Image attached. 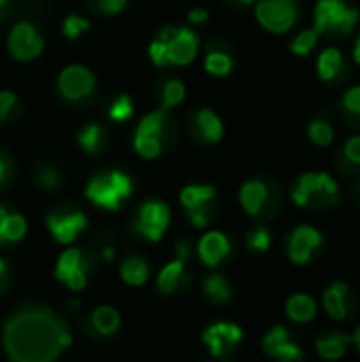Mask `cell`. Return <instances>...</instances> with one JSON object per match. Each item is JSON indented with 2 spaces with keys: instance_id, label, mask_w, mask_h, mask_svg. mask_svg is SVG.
Instances as JSON below:
<instances>
[{
  "instance_id": "cell-1",
  "label": "cell",
  "mask_w": 360,
  "mask_h": 362,
  "mask_svg": "<svg viewBox=\"0 0 360 362\" xmlns=\"http://www.w3.org/2000/svg\"><path fill=\"white\" fill-rule=\"evenodd\" d=\"M66 327L45 312H30L17 316L6 325L4 341L11 358L15 361H49L62 348Z\"/></svg>"
},
{
  "instance_id": "cell-2",
  "label": "cell",
  "mask_w": 360,
  "mask_h": 362,
  "mask_svg": "<svg viewBox=\"0 0 360 362\" xmlns=\"http://www.w3.org/2000/svg\"><path fill=\"white\" fill-rule=\"evenodd\" d=\"M291 195L299 208L323 210L339 202V185L327 172H308L297 178Z\"/></svg>"
},
{
  "instance_id": "cell-3",
  "label": "cell",
  "mask_w": 360,
  "mask_h": 362,
  "mask_svg": "<svg viewBox=\"0 0 360 362\" xmlns=\"http://www.w3.org/2000/svg\"><path fill=\"white\" fill-rule=\"evenodd\" d=\"M360 13L346 0H318L314 8V30L325 36H348L356 23Z\"/></svg>"
},
{
  "instance_id": "cell-4",
  "label": "cell",
  "mask_w": 360,
  "mask_h": 362,
  "mask_svg": "<svg viewBox=\"0 0 360 362\" xmlns=\"http://www.w3.org/2000/svg\"><path fill=\"white\" fill-rule=\"evenodd\" d=\"M132 195V180L123 172L100 174L87 185V197L106 210H119L121 199Z\"/></svg>"
},
{
  "instance_id": "cell-5",
  "label": "cell",
  "mask_w": 360,
  "mask_h": 362,
  "mask_svg": "<svg viewBox=\"0 0 360 362\" xmlns=\"http://www.w3.org/2000/svg\"><path fill=\"white\" fill-rule=\"evenodd\" d=\"M297 15H299L297 0H261L257 4L259 23L274 34L289 32L295 25Z\"/></svg>"
},
{
  "instance_id": "cell-6",
  "label": "cell",
  "mask_w": 360,
  "mask_h": 362,
  "mask_svg": "<svg viewBox=\"0 0 360 362\" xmlns=\"http://www.w3.org/2000/svg\"><path fill=\"white\" fill-rule=\"evenodd\" d=\"M159 38L168 42V64L185 66L195 59L199 40L189 28H163Z\"/></svg>"
},
{
  "instance_id": "cell-7",
  "label": "cell",
  "mask_w": 360,
  "mask_h": 362,
  "mask_svg": "<svg viewBox=\"0 0 360 362\" xmlns=\"http://www.w3.org/2000/svg\"><path fill=\"white\" fill-rule=\"evenodd\" d=\"M170 223V210L161 202H144L138 214L136 231H140L151 242H159Z\"/></svg>"
},
{
  "instance_id": "cell-8",
  "label": "cell",
  "mask_w": 360,
  "mask_h": 362,
  "mask_svg": "<svg viewBox=\"0 0 360 362\" xmlns=\"http://www.w3.org/2000/svg\"><path fill=\"white\" fill-rule=\"evenodd\" d=\"M323 246V233L316 227L301 225L289 238V257L295 265H306Z\"/></svg>"
},
{
  "instance_id": "cell-9",
  "label": "cell",
  "mask_w": 360,
  "mask_h": 362,
  "mask_svg": "<svg viewBox=\"0 0 360 362\" xmlns=\"http://www.w3.org/2000/svg\"><path fill=\"white\" fill-rule=\"evenodd\" d=\"M57 87H59V91H62V95L66 100H83L93 91L95 81H93V74L87 68L68 66V68L62 70V74L57 78Z\"/></svg>"
},
{
  "instance_id": "cell-10",
  "label": "cell",
  "mask_w": 360,
  "mask_h": 362,
  "mask_svg": "<svg viewBox=\"0 0 360 362\" xmlns=\"http://www.w3.org/2000/svg\"><path fill=\"white\" fill-rule=\"evenodd\" d=\"M8 49L17 59L28 62V59H34L42 53V38L36 34V30L30 23H17L11 30Z\"/></svg>"
},
{
  "instance_id": "cell-11",
  "label": "cell",
  "mask_w": 360,
  "mask_h": 362,
  "mask_svg": "<svg viewBox=\"0 0 360 362\" xmlns=\"http://www.w3.org/2000/svg\"><path fill=\"white\" fill-rule=\"evenodd\" d=\"M214 199V189L208 187V185H199V187H187L182 189L180 193V202L182 206L187 208L193 225L197 229L206 227L208 225V202Z\"/></svg>"
},
{
  "instance_id": "cell-12",
  "label": "cell",
  "mask_w": 360,
  "mask_h": 362,
  "mask_svg": "<svg viewBox=\"0 0 360 362\" xmlns=\"http://www.w3.org/2000/svg\"><path fill=\"white\" fill-rule=\"evenodd\" d=\"M263 350L278 361H299L303 356L301 348L291 339L289 331L284 327H274L265 337H263Z\"/></svg>"
},
{
  "instance_id": "cell-13",
  "label": "cell",
  "mask_w": 360,
  "mask_h": 362,
  "mask_svg": "<svg viewBox=\"0 0 360 362\" xmlns=\"http://www.w3.org/2000/svg\"><path fill=\"white\" fill-rule=\"evenodd\" d=\"M204 341L210 348L212 356H223L227 354V350L242 341V329L231 322H219L204 333Z\"/></svg>"
},
{
  "instance_id": "cell-14",
  "label": "cell",
  "mask_w": 360,
  "mask_h": 362,
  "mask_svg": "<svg viewBox=\"0 0 360 362\" xmlns=\"http://www.w3.org/2000/svg\"><path fill=\"white\" fill-rule=\"evenodd\" d=\"M47 225H49V231L55 235V240L59 244H70L87 227V218L81 212H72V214H66V216L53 214V216L47 218Z\"/></svg>"
},
{
  "instance_id": "cell-15",
  "label": "cell",
  "mask_w": 360,
  "mask_h": 362,
  "mask_svg": "<svg viewBox=\"0 0 360 362\" xmlns=\"http://www.w3.org/2000/svg\"><path fill=\"white\" fill-rule=\"evenodd\" d=\"M199 259L208 265V267H214L219 265L231 250V244L227 240V235L219 233V231H210L206 233L202 240H199Z\"/></svg>"
},
{
  "instance_id": "cell-16",
  "label": "cell",
  "mask_w": 360,
  "mask_h": 362,
  "mask_svg": "<svg viewBox=\"0 0 360 362\" xmlns=\"http://www.w3.org/2000/svg\"><path fill=\"white\" fill-rule=\"evenodd\" d=\"M240 202L242 208L250 214V216H259L263 212V208L269 202V187L263 180H248L242 191H240Z\"/></svg>"
},
{
  "instance_id": "cell-17",
  "label": "cell",
  "mask_w": 360,
  "mask_h": 362,
  "mask_svg": "<svg viewBox=\"0 0 360 362\" xmlns=\"http://www.w3.org/2000/svg\"><path fill=\"white\" fill-rule=\"evenodd\" d=\"M348 297H350V288L346 282H335L325 291L323 305L333 320H346L348 318Z\"/></svg>"
},
{
  "instance_id": "cell-18",
  "label": "cell",
  "mask_w": 360,
  "mask_h": 362,
  "mask_svg": "<svg viewBox=\"0 0 360 362\" xmlns=\"http://www.w3.org/2000/svg\"><path fill=\"white\" fill-rule=\"evenodd\" d=\"M344 70H346L344 53L337 47H327L318 55V74L325 83H335Z\"/></svg>"
},
{
  "instance_id": "cell-19",
  "label": "cell",
  "mask_w": 360,
  "mask_h": 362,
  "mask_svg": "<svg viewBox=\"0 0 360 362\" xmlns=\"http://www.w3.org/2000/svg\"><path fill=\"white\" fill-rule=\"evenodd\" d=\"M350 344H352V337L346 333H327L316 339V350L323 358L337 361V358H344Z\"/></svg>"
},
{
  "instance_id": "cell-20",
  "label": "cell",
  "mask_w": 360,
  "mask_h": 362,
  "mask_svg": "<svg viewBox=\"0 0 360 362\" xmlns=\"http://www.w3.org/2000/svg\"><path fill=\"white\" fill-rule=\"evenodd\" d=\"M316 312H318L316 301L306 293H297L286 301V314L293 322L306 325V322L316 318Z\"/></svg>"
},
{
  "instance_id": "cell-21",
  "label": "cell",
  "mask_w": 360,
  "mask_h": 362,
  "mask_svg": "<svg viewBox=\"0 0 360 362\" xmlns=\"http://www.w3.org/2000/svg\"><path fill=\"white\" fill-rule=\"evenodd\" d=\"M185 259H187L185 255H178V259H176V261L168 263V265L161 269L159 280H157V284H159V291H161V293H172V291L178 286V282H180L182 274H185Z\"/></svg>"
},
{
  "instance_id": "cell-22",
  "label": "cell",
  "mask_w": 360,
  "mask_h": 362,
  "mask_svg": "<svg viewBox=\"0 0 360 362\" xmlns=\"http://www.w3.org/2000/svg\"><path fill=\"white\" fill-rule=\"evenodd\" d=\"M197 129H199L202 138L208 140V142H219L221 136H223L221 119L212 110H206V108L197 112Z\"/></svg>"
},
{
  "instance_id": "cell-23",
  "label": "cell",
  "mask_w": 360,
  "mask_h": 362,
  "mask_svg": "<svg viewBox=\"0 0 360 362\" xmlns=\"http://www.w3.org/2000/svg\"><path fill=\"white\" fill-rule=\"evenodd\" d=\"M91 322H93V329H95L98 333H102V335H112V333L119 329V322H121V320H119L117 310L102 305V308H98V310L93 312Z\"/></svg>"
},
{
  "instance_id": "cell-24",
  "label": "cell",
  "mask_w": 360,
  "mask_h": 362,
  "mask_svg": "<svg viewBox=\"0 0 360 362\" xmlns=\"http://www.w3.org/2000/svg\"><path fill=\"white\" fill-rule=\"evenodd\" d=\"M83 267V259H81V252L76 248H70L66 250L59 261H57V267H55V278L59 282H66L74 272H79Z\"/></svg>"
},
{
  "instance_id": "cell-25",
  "label": "cell",
  "mask_w": 360,
  "mask_h": 362,
  "mask_svg": "<svg viewBox=\"0 0 360 362\" xmlns=\"http://www.w3.org/2000/svg\"><path fill=\"white\" fill-rule=\"evenodd\" d=\"M121 276H123V280H125L127 284L140 286V284H144L146 278H149V267H146V263H144L142 259L132 257V259H127V261L123 263Z\"/></svg>"
},
{
  "instance_id": "cell-26",
  "label": "cell",
  "mask_w": 360,
  "mask_h": 362,
  "mask_svg": "<svg viewBox=\"0 0 360 362\" xmlns=\"http://www.w3.org/2000/svg\"><path fill=\"white\" fill-rule=\"evenodd\" d=\"M204 291L214 303H225V301L231 299V288H229V284L225 282L223 276H208L204 280Z\"/></svg>"
},
{
  "instance_id": "cell-27",
  "label": "cell",
  "mask_w": 360,
  "mask_h": 362,
  "mask_svg": "<svg viewBox=\"0 0 360 362\" xmlns=\"http://www.w3.org/2000/svg\"><path fill=\"white\" fill-rule=\"evenodd\" d=\"M308 136L310 140L316 144V146H329L333 140H335V129L329 121L325 119H316L310 123V129H308Z\"/></svg>"
},
{
  "instance_id": "cell-28",
  "label": "cell",
  "mask_w": 360,
  "mask_h": 362,
  "mask_svg": "<svg viewBox=\"0 0 360 362\" xmlns=\"http://www.w3.org/2000/svg\"><path fill=\"white\" fill-rule=\"evenodd\" d=\"M342 108H344L348 121H350L356 129H360V85L348 89V91L344 93Z\"/></svg>"
},
{
  "instance_id": "cell-29",
  "label": "cell",
  "mask_w": 360,
  "mask_h": 362,
  "mask_svg": "<svg viewBox=\"0 0 360 362\" xmlns=\"http://www.w3.org/2000/svg\"><path fill=\"white\" fill-rule=\"evenodd\" d=\"M318 32L312 28V30H301L293 40H291V51L295 53V55H310L312 51H314V47H316V42H318Z\"/></svg>"
},
{
  "instance_id": "cell-30",
  "label": "cell",
  "mask_w": 360,
  "mask_h": 362,
  "mask_svg": "<svg viewBox=\"0 0 360 362\" xmlns=\"http://www.w3.org/2000/svg\"><path fill=\"white\" fill-rule=\"evenodd\" d=\"M233 68V62L227 53L223 51H212L206 57V70L214 76H227Z\"/></svg>"
},
{
  "instance_id": "cell-31",
  "label": "cell",
  "mask_w": 360,
  "mask_h": 362,
  "mask_svg": "<svg viewBox=\"0 0 360 362\" xmlns=\"http://www.w3.org/2000/svg\"><path fill=\"white\" fill-rule=\"evenodd\" d=\"M163 123H166V108L146 115V117L140 121L136 136H159L161 129H163Z\"/></svg>"
},
{
  "instance_id": "cell-32",
  "label": "cell",
  "mask_w": 360,
  "mask_h": 362,
  "mask_svg": "<svg viewBox=\"0 0 360 362\" xmlns=\"http://www.w3.org/2000/svg\"><path fill=\"white\" fill-rule=\"evenodd\" d=\"M25 235V218L19 214H6L4 227H2V238L6 242H17Z\"/></svg>"
},
{
  "instance_id": "cell-33",
  "label": "cell",
  "mask_w": 360,
  "mask_h": 362,
  "mask_svg": "<svg viewBox=\"0 0 360 362\" xmlns=\"http://www.w3.org/2000/svg\"><path fill=\"white\" fill-rule=\"evenodd\" d=\"M134 146H136V151L144 159H155L161 153V140H159V136H136L134 138Z\"/></svg>"
},
{
  "instance_id": "cell-34",
  "label": "cell",
  "mask_w": 360,
  "mask_h": 362,
  "mask_svg": "<svg viewBox=\"0 0 360 362\" xmlns=\"http://www.w3.org/2000/svg\"><path fill=\"white\" fill-rule=\"evenodd\" d=\"M100 138H102V127L98 123H89L81 134H79V144L87 153H98L100 148Z\"/></svg>"
},
{
  "instance_id": "cell-35",
  "label": "cell",
  "mask_w": 360,
  "mask_h": 362,
  "mask_svg": "<svg viewBox=\"0 0 360 362\" xmlns=\"http://www.w3.org/2000/svg\"><path fill=\"white\" fill-rule=\"evenodd\" d=\"M185 100V85L180 81H168L163 87V108H172L176 104H180Z\"/></svg>"
},
{
  "instance_id": "cell-36",
  "label": "cell",
  "mask_w": 360,
  "mask_h": 362,
  "mask_svg": "<svg viewBox=\"0 0 360 362\" xmlns=\"http://www.w3.org/2000/svg\"><path fill=\"white\" fill-rule=\"evenodd\" d=\"M246 244H248V248H250V250L265 252V250L272 246V233H269L265 227H255V229L248 233Z\"/></svg>"
},
{
  "instance_id": "cell-37",
  "label": "cell",
  "mask_w": 360,
  "mask_h": 362,
  "mask_svg": "<svg viewBox=\"0 0 360 362\" xmlns=\"http://www.w3.org/2000/svg\"><path fill=\"white\" fill-rule=\"evenodd\" d=\"M132 112H134L132 100H129L127 95H119V98L112 102V106H110V110H108V117H110L112 121H125L127 117H132Z\"/></svg>"
},
{
  "instance_id": "cell-38",
  "label": "cell",
  "mask_w": 360,
  "mask_h": 362,
  "mask_svg": "<svg viewBox=\"0 0 360 362\" xmlns=\"http://www.w3.org/2000/svg\"><path fill=\"white\" fill-rule=\"evenodd\" d=\"M89 28V21L87 19H83V17H79V15H70L66 21H64V34L68 36V38H79V34L83 32V30H87Z\"/></svg>"
},
{
  "instance_id": "cell-39",
  "label": "cell",
  "mask_w": 360,
  "mask_h": 362,
  "mask_svg": "<svg viewBox=\"0 0 360 362\" xmlns=\"http://www.w3.org/2000/svg\"><path fill=\"white\" fill-rule=\"evenodd\" d=\"M149 55H151L153 64H157V66H166V64H168V42H166V40H161V38L153 40V42H151V47H149Z\"/></svg>"
},
{
  "instance_id": "cell-40",
  "label": "cell",
  "mask_w": 360,
  "mask_h": 362,
  "mask_svg": "<svg viewBox=\"0 0 360 362\" xmlns=\"http://www.w3.org/2000/svg\"><path fill=\"white\" fill-rule=\"evenodd\" d=\"M344 159L352 165H360V136H354L350 140H346L344 151H342Z\"/></svg>"
},
{
  "instance_id": "cell-41",
  "label": "cell",
  "mask_w": 360,
  "mask_h": 362,
  "mask_svg": "<svg viewBox=\"0 0 360 362\" xmlns=\"http://www.w3.org/2000/svg\"><path fill=\"white\" fill-rule=\"evenodd\" d=\"M13 104H15V95L11 91H0V121L8 117V112L13 110Z\"/></svg>"
},
{
  "instance_id": "cell-42",
  "label": "cell",
  "mask_w": 360,
  "mask_h": 362,
  "mask_svg": "<svg viewBox=\"0 0 360 362\" xmlns=\"http://www.w3.org/2000/svg\"><path fill=\"white\" fill-rule=\"evenodd\" d=\"M38 182H40L45 189H53V187L59 182V176H57L55 170H45V172L38 174Z\"/></svg>"
},
{
  "instance_id": "cell-43",
  "label": "cell",
  "mask_w": 360,
  "mask_h": 362,
  "mask_svg": "<svg viewBox=\"0 0 360 362\" xmlns=\"http://www.w3.org/2000/svg\"><path fill=\"white\" fill-rule=\"evenodd\" d=\"M125 4H127V0H100V8L104 13H119L125 8Z\"/></svg>"
},
{
  "instance_id": "cell-44",
  "label": "cell",
  "mask_w": 360,
  "mask_h": 362,
  "mask_svg": "<svg viewBox=\"0 0 360 362\" xmlns=\"http://www.w3.org/2000/svg\"><path fill=\"white\" fill-rule=\"evenodd\" d=\"M189 19H191V23H204L208 19V13L204 8H193L189 13Z\"/></svg>"
},
{
  "instance_id": "cell-45",
  "label": "cell",
  "mask_w": 360,
  "mask_h": 362,
  "mask_svg": "<svg viewBox=\"0 0 360 362\" xmlns=\"http://www.w3.org/2000/svg\"><path fill=\"white\" fill-rule=\"evenodd\" d=\"M352 55H354V62L360 66V32H359V36H356V42H354V51H352Z\"/></svg>"
},
{
  "instance_id": "cell-46",
  "label": "cell",
  "mask_w": 360,
  "mask_h": 362,
  "mask_svg": "<svg viewBox=\"0 0 360 362\" xmlns=\"http://www.w3.org/2000/svg\"><path fill=\"white\" fill-rule=\"evenodd\" d=\"M4 221H6V210L0 206V242L4 240V238H2V227H4Z\"/></svg>"
},
{
  "instance_id": "cell-47",
  "label": "cell",
  "mask_w": 360,
  "mask_h": 362,
  "mask_svg": "<svg viewBox=\"0 0 360 362\" xmlns=\"http://www.w3.org/2000/svg\"><path fill=\"white\" fill-rule=\"evenodd\" d=\"M352 344L356 346V350H359V352H360V327H359V329H356V333L352 335Z\"/></svg>"
},
{
  "instance_id": "cell-48",
  "label": "cell",
  "mask_w": 360,
  "mask_h": 362,
  "mask_svg": "<svg viewBox=\"0 0 360 362\" xmlns=\"http://www.w3.org/2000/svg\"><path fill=\"white\" fill-rule=\"evenodd\" d=\"M231 2H236V4H252L255 0H231Z\"/></svg>"
},
{
  "instance_id": "cell-49",
  "label": "cell",
  "mask_w": 360,
  "mask_h": 362,
  "mask_svg": "<svg viewBox=\"0 0 360 362\" xmlns=\"http://www.w3.org/2000/svg\"><path fill=\"white\" fill-rule=\"evenodd\" d=\"M4 172H6V170H4V163H2V159H0V180L4 178Z\"/></svg>"
},
{
  "instance_id": "cell-50",
  "label": "cell",
  "mask_w": 360,
  "mask_h": 362,
  "mask_svg": "<svg viewBox=\"0 0 360 362\" xmlns=\"http://www.w3.org/2000/svg\"><path fill=\"white\" fill-rule=\"evenodd\" d=\"M104 257H106V259H112V250H110V248H106V250H104Z\"/></svg>"
},
{
  "instance_id": "cell-51",
  "label": "cell",
  "mask_w": 360,
  "mask_h": 362,
  "mask_svg": "<svg viewBox=\"0 0 360 362\" xmlns=\"http://www.w3.org/2000/svg\"><path fill=\"white\" fill-rule=\"evenodd\" d=\"M4 269H6V265H4V261H2V259H0V276H2V274H4Z\"/></svg>"
},
{
  "instance_id": "cell-52",
  "label": "cell",
  "mask_w": 360,
  "mask_h": 362,
  "mask_svg": "<svg viewBox=\"0 0 360 362\" xmlns=\"http://www.w3.org/2000/svg\"><path fill=\"white\" fill-rule=\"evenodd\" d=\"M2 4H4V0H0V6H2Z\"/></svg>"
},
{
  "instance_id": "cell-53",
  "label": "cell",
  "mask_w": 360,
  "mask_h": 362,
  "mask_svg": "<svg viewBox=\"0 0 360 362\" xmlns=\"http://www.w3.org/2000/svg\"><path fill=\"white\" fill-rule=\"evenodd\" d=\"M359 193H360V185H359Z\"/></svg>"
}]
</instances>
